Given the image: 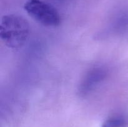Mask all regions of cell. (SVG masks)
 <instances>
[{
    "label": "cell",
    "instance_id": "1",
    "mask_svg": "<svg viewBox=\"0 0 128 127\" xmlns=\"http://www.w3.org/2000/svg\"><path fill=\"white\" fill-rule=\"evenodd\" d=\"M30 34L27 20L17 14L4 15L0 24V37L9 48L18 49L24 46Z\"/></svg>",
    "mask_w": 128,
    "mask_h": 127
},
{
    "label": "cell",
    "instance_id": "2",
    "mask_svg": "<svg viewBox=\"0 0 128 127\" xmlns=\"http://www.w3.org/2000/svg\"><path fill=\"white\" fill-rule=\"evenodd\" d=\"M24 8L38 23L48 27H56L61 23V16L52 5L42 0H26Z\"/></svg>",
    "mask_w": 128,
    "mask_h": 127
},
{
    "label": "cell",
    "instance_id": "3",
    "mask_svg": "<svg viewBox=\"0 0 128 127\" xmlns=\"http://www.w3.org/2000/svg\"><path fill=\"white\" fill-rule=\"evenodd\" d=\"M107 75V69L101 66L93 67L88 71L79 85L78 94L80 97H86L91 93L106 79Z\"/></svg>",
    "mask_w": 128,
    "mask_h": 127
},
{
    "label": "cell",
    "instance_id": "4",
    "mask_svg": "<svg viewBox=\"0 0 128 127\" xmlns=\"http://www.w3.org/2000/svg\"><path fill=\"white\" fill-rule=\"evenodd\" d=\"M128 119L122 115H115L102 122L101 127H127Z\"/></svg>",
    "mask_w": 128,
    "mask_h": 127
},
{
    "label": "cell",
    "instance_id": "5",
    "mask_svg": "<svg viewBox=\"0 0 128 127\" xmlns=\"http://www.w3.org/2000/svg\"><path fill=\"white\" fill-rule=\"evenodd\" d=\"M113 31L118 34L128 32V12L120 14L113 23Z\"/></svg>",
    "mask_w": 128,
    "mask_h": 127
}]
</instances>
